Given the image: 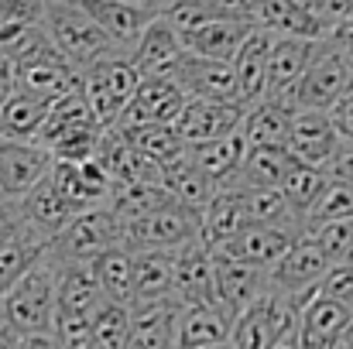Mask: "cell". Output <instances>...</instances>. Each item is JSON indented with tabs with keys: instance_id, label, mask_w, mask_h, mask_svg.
Here are the masks:
<instances>
[{
	"instance_id": "obj_1",
	"label": "cell",
	"mask_w": 353,
	"mask_h": 349,
	"mask_svg": "<svg viewBox=\"0 0 353 349\" xmlns=\"http://www.w3.org/2000/svg\"><path fill=\"white\" fill-rule=\"evenodd\" d=\"M55 274L59 264L45 250L24 267V274L0 295V322L17 336H41L52 332L55 319Z\"/></svg>"
},
{
	"instance_id": "obj_2",
	"label": "cell",
	"mask_w": 353,
	"mask_h": 349,
	"mask_svg": "<svg viewBox=\"0 0 353 349\" xmlns=\"http://www.w3.org/2000/svg\"><path fill=\"white\" fill-rule=\"evenodd\" d=\"M52 48L76 69H90L93 62L100 59H110V55H127L117 41L100 28L93 24L72 0H41V14H38Z\"/></svg>"
},
{
	"instance_id": "obj_3",
	"label": "cell",
	"mask_w": 353,
	"mask_h": 349,
	"mask_svg": "<svg viewBox=\"0 0 353 349\" xmlns=\"http://www.w3.org/2000/svg\"><path fill=\"white\" fill-rule=\"evenodd\" d=\"M353 89V69L347 55L333 45V41H319V52L312 55V62L305 65L302 79L295 83L292 103L295 110H323L330 114L336 107V100H343Z\"/></svg>"
},
{
	"instance_id": "obj_4",
	"label": "cell",
	"mask_w": 353,
	"mask_h": 349,
	"mask_svg": "<svg viewBox=\"0 0 353 349\" xmlns=\"http://www.w3.org/2000/svg\"><path fill=\"white\" fill-rule=\"evenodd\" d=\"M141 76L137 69L127 62V55H110L93 62L90 69L79 72V89L90 103L93 116L100 120V127H110L120 116V110L127 107V100L134 96Z\"/></svg>"
},
{
	"instance_id": "obj_5",
	"label": "cell",
	"mask_w": 353,
	"mask_h": 349,
	"mask_svg": "<svg viewBox=\"0 0 353 349\" xmlns=\"http://www.w3.org/2000/svg\"><path fill=\"white\" fill-rule=\"evenodd\" d=\"M326 267H330V260H326V253L319 250V243H316L309 233H302V236H295V243L268 267V284H271L274 291L288 295V298L302 308V305L316 295V284L323 281Z\"/></svg>"
},
{
	"instance_id": "obj_6",
	"label": "cell",
	"mask_w": 353,
	"mask_h": 349,
	"mask_svg": "<svg viewBox=\"0 0 353 349\" xmlns=\"http://www.w3.org/2000/svg\"><path fill=\"white\" fill-rule=\"evenodd\" d=\"M295 315H299V305L288 295L268 288L257 302H250L243 312L234 315V326H230V339L227 343H230V349H268L271 339Z\"/></svg>"
},
{
	"instance_id": "obj_7",
	"label": "cell",
	"mask_w": 353,
	"mask_h": 349,
	"mask_svg": "<svg viewBox=\"0 0 353 349\" xmlns=\"http://www.w3.org/2000/svg\"><path fill=\"white\" fill-rule=\"evenodd\" d=\"M107 246H117V220L107 206L76 213L48 240V253L59 260H93Z\"/></svg>"
},
{
	"instance_id": "obj_8",
	"label": "cell",
	"mask_w": 353,
	"mask_h": 349,
	"mask_svg": "<svg viewBox=\"0 0 353 349\" xmlns=\"http://www.w3.org/2000/svg\"><path fill=\"white\" fill-rule=\"evenodd\" d=\"M168 79L185 93V100H216V103H240L234 79V65L220 62V59H203L192 52H182V59L175 62V69L168 72Z\"/></svg>"
},
{
	"instance_id": "obj_9",
	"label": "cell",
	"mask_w": 353,
	"mask_h": 349,
	"mask_svg": "<svg viewBox=\"0 0 353 349\" xmlns=\"http://www.w3.org/2000/svg\"><path fill=\"white\" fill-rule=\"evenodd\" d=\"M319 41L323 38H278L274 34L271 52H268V79H264L261 100H274V103H285L295 110V103H292L295 83L302 79L305 65L319 52Z\"/></svg>"
},
{
	"instance_id": "obj_10",
	"label": "cell",
	"mask_w": 353,
	"mask_h": 349,
	"mask_svg": "<svg viewBox=\"0 0 353 349\" xmlns=\"http://www.w3.org/2000/svg\"><path fill=\"white\" fill-rule=\"evenodd\" d=\"M48 182H52V189L59 192V199H62L72 213L107 206L110 178L103 175V168H100L93 158H86V161H59V158H52V165H48Z\"/></svg>"
},
{
	"instance_id": "obj_11",
	"label": "cell",
	"mask_w": 353,
	"mask_h": 349,
	"mask_svg": "<svg viewBox=\"0 0 353 349\" xmlns=\"http://www.w3.org/2000/svg\"><path fill=\"white\" fill-rule=\"evenodd\" d=\"M182 107H185V93L168 76H144L110 127L130 130V127H141V123H172Z\"/></svg>"
},
{
	"instance_id": "obj_12",
	"label": "cell",
	"mask_w": 353,
	"mask_h": 349,
	"mask_svg": "<svg viewBox=\"0 0 353 349\" xmlns=\"http://www.w3.org/2000/svg\"><path fill=\"white\" fill-rule=\"evenodd\" d=\"M268 288H271L268 267H254V264H243V260H234V257L213 250V295L230 315L243 312Z\"/></svg>"
},
{
	"instance_id": "obj_13",
	"label": "cell",
	"mask_w": 353,
	"mask_h": 349,
	"mask_svg": "<svg viewBox=\"0 0 353 349\" xmlns=\"http://www.w3.org/2000/svg\"><path fill=\"white\" fill-rule=\"evenodd\" d=\"M182 38L179 31L158 14L144 24V31L130 41L127 48V62L137 69V76H168L175 69V62L182 59Z\"/></svg>"
},
{
	"instance_id": "obj_14",
	"label": "cell",
	"mask_w": 353,
	"mask_h": 349,
	"mask_svg": "<svg viewBox=\"0 0 353 349\" xmlns=\"http://www.w3.org/2000/svg\"><path fill=\"white\" fill-rule=\"evenodd\" d=\"M295 236H302V233L285 230V226H268V223H243L223 243H216L210 250H220V253L243 260V264H254V267H271L295 243Z\"/></svg>"
},
{
	"instance_id": "obj_15",
	"label": "cell",
	"mask_w": 353,
	"mask_h": 349,
	"mask_svg": "<svg viewBox=\"0 0 353 349\" xmlns=\"http://www.w3.org/2000/svg\"><path fill=\"white\" fill-rule=\"evenodd\" d=\"M234 315L220 302L179 305L175 312V349H206L230 339Z\"/></svg>"
},
{
	"instance_id": "obj_16",
	"label": "cell",
	"mask_w": 353,
	"mask_h": 349,
	"mask_svg": "<svg viewBox=\"0 0 353 349\" xmlns=\"http://www.w3.org/2000/svg\"><path fill=\"white\" fill-rule=\"evenodd\" d=\"M14 72H17V89L34 93V96L48 100V103H52L55 96H65V93L79 89V72H76L52 45L41 48L38 55L17 62Z\"/></svg>"
},
{
	"instance_id": "obj_17",
	"label": "cell",
	"mask_w": 353,
	"mask_h": 349,
	"mask_svg": "<svg viewBox=\"0 0 353 349\" xmlns=\"http://www.w3.org/2000/svg\"><path fill=\"white\" fill-rule=\"evenodd\" d=\"M340 130L333 127L330 114L323 110H295L292 114V127H288V151L295 161H305V165H316L323 168L333 151L340 147Z\"/></svg>"
},
{
	"instance_id": "obj_18",
	"label": "cell",
	"mask_w": 353,
	"mask_h": 349,
	"mask_svg": "<svg viewBox=\"0 0 353 349\" xmlns=\"http://www.w3.org/2000/svg\"><path fill=\"white\" fill-rule=\"evenodd\" d=\"M243 107L236 103H216V100H185V107L172 120V130L179 134V140L189 144H203L213 137H223L240 127Z\"/></svg>"
},
{
	"instance_id": "obj_19",
	"label": "cell",
	"mask_w": 353,
	"mask_h": 349,
	"mask_svg": "<svg viewBox=\"0 0 353 349\" xmlns=\"http://www.w3.org/2000/svg\"><path fill=\"white\" fill-rule=\"evenodd\" d=\"M52 165V154L38 140H7L0 137V192L21 199Z\"/></svg>"
},
{
	"instance_id": "obj_20",
	"label": "cell",
	"mask_w": 353,
	"mask_h": 349,
	"mask_svg": "<svg viewBox=\"0 0 353 349\" xmlns=\"http://www.w3.org/2000/svg\"><path fill=\"white\" fill-rule=\"evenodd\" d=\"M172 298L179 305L216 302V295H213V250L203 240H192V243H185V246L175 250Z\"/></svg>"
},
{
	"instance_id": "obj_21",
	"label": "cell",
	"mask_w": 353,
	"mask_h": 349,
	"mask_svg": "<svg viewBox=\"0 0 353 349\" xmlns=\"http://www.w3.org/2000/svg\"><path fill=\"white\" fill-rule=\"evenodd\" d=\"M274 34L264 28H250V34L240 41V48L234 52L230 65H234V79H236V93L240 103H257L264 96V79H268V52H271Z\"/></svg>"
},
{
	"instance_id": "obj_22",
	"label": "cell",
	"mask_w": 353,
	"mask_h": 349,
	"mask_svg": "<svg viewBox=\"0 0 353 349\" xmlns=\"http://www.w3.org/2000/svg\"><path fill=\"white\" fill-rule=\"evenodd\" d=\"M86 130H103L100 120L93 116L83 89H72L65 96H55L45 110V120H41V130H38V144L45 151H52L59 140L72 137V134H86Z\"/></svg>"
},
{
	"instance_id": "obj_23",
	"label": "cell",
	"mask_w": 353,
	"mask_h": 349,
	"mask_svg": "<svg viewBox=\"0 0 353 349\" xmlns=\"http://www.w3.org/2000/svg\"><path fill=\"white\" fill-rule=\"evenodd\" d=\"M175 312H179L175 298L130 305L127 349H175Z\"/></svg>"
},
{
	"instance_id": "obj_24",
	"label": "cell",
	"mask_w": 353,
	"mask_h": 349,
	"mask_svg": "<svg viewBox=\"0 0 353 349\" xmlns=\"http://www.w3.org/2000/svg\"><path fill=\"white\" fill-rule=\"evenodd\" d=\"M250 28H254V21H247V17H213V21L192 28L189 34H182V48L192 55H203V59L230 62L240 41L250 34Z\"/></svg>"
},
{
	"instance_id": "obj_25",
	"label": "cell",
	"mask_w": 353,
	"mask_h": 349,
	"mask_svg": "<svg viewBox=\"0 0 353 349\" xmlns=\"http://www.w3.org/2000/svg\"><path fill=\"white\" fill-rule=\"evenodd\" d=\"M292 107L274 103V100H257L247 103L240 116V137L247 147H285L288 144V127H292Z\"/></svg>"
},
{
	"instance_id": "obj_26",
	"label": "cell",
	"mask_w": 353,
	"mask_h": 349,
	"mask_svg": "<svg viewBox=\"0 0 353 349\" xmlns=\"http://www.w3.org/2000/svg\"><path fill=\"white\" fill-rule=\"evenodd\" d=\"M295 165L288 147H247L234 175L223 182L240 185V189H281L288 168Z\"/></svg>"
},
{
	"instance_id": "obj_27",
	"label": "cell",
	"mask_w": 353,
	"mask_h": 349,
	"mask_svg": "<svg viewBox=\"0 0 353 349\" xmlns=\"http://www.w3.org/2000/svg\"><path fill=\"white\" fill-rule=\"evenodd\" d=\"M17 206H21V216H24V226H31V230L38 233V236H45V240H52L55 233L62 230L76 213L59 199V192L52 189V182H48V171L17 199Z\"/></svg>"
},
{
	"instance_id": "obj_28",
	"label": "cell",
	"mask_w": 353,
	"mask_h": 349,
	"mask_svg": "<svg viewBox=\"0 0 353 349\" xmlns=\"http://www.w3.org/2000/svg\"><path fill=\"white\" fill-rule=\"evenodd\" d=\"M254 24L278 38H326V24L312 10L288 0H257Z\"/></svg>"
},
{
	"instance_id": "obj_29",
	"label": "cell",
	"mask_w": 353,
	"mask_h": 349,
	"mask_svg": "<svg viewBox=\"0 0 353 349\" xmlns=\"http://www.w3.org/2000/svg\"><path fill=\"white\" fill-rule=\"evenodd\" d=\"M134 257V305L172 298L175 250H130Z\"/></svg>"
},
{
	"instance_id": "obj_30",
	"label": "cell",
	"mask_w": 353,
	"mask_h": 349,
	"mask_svg": "<svg viewBox=\"0 0 353 349\" xmlns=\"http://www.w3.org/2000/svg\"><path fill=\"white\" fill-rule=\"evenodd\" d=\"M72 3H76L93 24H100L123 52L130 48V41H134V38L144 31V24L151 21V14L134 10V7H127V3H120V0H72Z\"/></svg>"
},
{
	"instance_id": "obj_31",
	"label": "cell",
	"mask_w": 353,
	"mask_h": 349,
	"mask_svg": "<svg viewBox=\"0 0 353 349\" xmlns=\"http://www.w3.org/2000/svg\"><path fill=\"white\" fill-rule=\"evenodd\" d=\"M161 189L179 202V206H185L189 213H203L206 209V202H210V195H213V189H216V182H210L185 154L179 158V161H172V165H165L161 168Z\"/></svg>"
},
{
	"instance_id": "obj_32",
	"label": "cell",
	"mask_w": 353,
	"mask_h": 349,
	"mask_svg": "<svg viewBox=\"0 0 353 349\" xmlns=\"http://www.w3.org/2000/svg\"><path fill=\"white\" fill-rule=\"evenodd\" d=\"M93 274L100 284V295L117 305H134V257L127 246H107L93 257Z\"/></svg>"
},
{
	"instance_id": "obj_33",
	"label": "cell",
	"mask_w": 353,
	"mask_h": 349,
	"mask_svg": "<svg viewBox=\"0 0 353 349\" xmlns=\"http://www.w3.org/2000/svg\"><path fill=\"white\" fill-rule=\"evenodd\" d=\"M247 144L240 137V130H230L223 137H213V140H203V144H189L185 147V158L210 178V182H223L227 175H234L240 158H243Z\"/></svg>"
},
{
	"instance_id": "obj_34",
	"label": "cell",
	"mask_w": 353,
	"mask_h": 349,
	"mask_svg": "<svg viewBox=\"0 0 353 349\" xmlns=\"http://www.w3.org/2000/svg\"><path fill=\"white\" fill-rule=\"evenodd\" d=\"M240 209H243V223H268V226L305 233L302 216L288 206L281 189H240Z\"/></svg>"
},
{
	"instance_id": "obj_35",
	"label": "cell",
	"mask_w": 353,
	"mask_h": 349,
	"mask_svg": "<svg viewBox=\"0 0 353 349\" xmlns=\"http://www.w3.org/2000/svg\"><path fill=\"white\" fill-rule=\"evenodd\" d=\"M48 110V100L14 89L3 103H0V137L7 140H38L41 120Z\"/></svg>"
},
{
	"instance_id": "obj_36",
	"label": "cell",
	"mask_w": 353,
	"mask_h": 349,
	"mask_svg": "<svg viewBox=\"0 0 353 349\" xmlns=\"http://www.w3.org/2000/svg\"><path fill=\"white\" fill-rule=\"evenodd\" d=\"M353 308L340 298H326V295H312L302 308H299V326L305 339H326L336 343V336L343 332V326L350 322Z\"/></svg>"
},
{
	"instance_id": "obj_37",
	"label": "cell",
	"mask_w": 353,
	"mask_h": 349,
	"mask_svg": "<svg viewBox=\"0 0 353 349\" xmlns=\"http://www.w3.org/2000/svg\"><path fill=\"white\" fill-rule=\"evenodd\" d=\"M134 151H141L144 158H151L158 168L179 161L185 154V144L179 140V134L172 130V123H141V127H130V130H120Z\"/></svg>"
},
{
	"instance_id": "obj_38",
	"label": "cell",
	"mask_w": 353,
	"mask_h": 349,
	"mask_svg": "<svg viewBox=\"0 0 353 349\" xmlns=\"http://www.w3.org/2000/svg\"><path fill=\"white\" fill-rule=\"evenodd\" d=\"M45 243H48V240L38 236L31 226H21L10 240L0 243V295L24 274V267L45 250Z\"/></svg>"
},
{
	"instance_id": "obj_39",
	"label": "cell",
	"mask_w": 353,
	"mask_h": 349,
	"mask_svg": "<svg viewBox=\"0 0 353 349\" xmlns=\"http://www.w3.org/2000/svg\"><path fill=\"white\" fill-rule=\"evenodd\" d=\"M127 332H130V308L103 298L90 322V349H127Z\"/></svg>"
},
{
	"instance_id": "obj_40",
	"label": "cell",
	"mask_w": 353,
	"mask_h": 349,
	"mask_svg": "<svg viewBox=\"0 0 353 349\" xmlns=\"http://www.w3.org/2000/svg\"><path fill=\"white\" fill-rule=\"evenodd\" d=\"M323 185H326V171H323V168L305 165V161H295V165L288 168V175H285V182H281V192H285L288 206L302 216V223H305V213L312 209V202L319 199Z\"/></svg>"
},
{
	"instance_id": "obj_41",
	"label": "cell",
	"mask_w": 353,
	"mask_h": 349,
	"mask_svg": "<svg viewBox=\"0 0 353 349\" xmlns=\"http://www.w3.org/2000/svg\"><path fill=\"white\" fill-rule=\"evenodd\" d=\"M326 220H353V182L326 178L319 199L305 213V230L316 223H326Z\"/></svg>"
},
{
	"instance_id": "obj_42",
	"label": "cell",
	"mask_w": 353,
	"mask_h": 349,
	"mask_svg": "<svg viewBox=\"0 0 353 349\" xmlns=\"http://www.w3.org/2000/svg\"><path fill=\"white\" fill-rule=\"evenodd\" d=\"M305 233L319 243V250L326 253L330 264H340V260L353 257V220H326V223L309 226Z\"/></svg>"
},
{
	"instance_id": "obj_43",
	"label": "cell",
	"mask_w": 353,
	"mask_h": 349,
	"mask_svg": "<svg viewBox=\"0 0 353 349\" xmlns=\"http://www.w3.org/2000/svg\"><path fill=\"white\" fill-rule=\"evenodd\" d=\"M316 295H326V298H340L350 305L353 298V264L350 260H340V264H330L323 281L316 284Z\"/></svg>"
},
{
	"instance_id": "obj_44",
	"label": "cell",
	"mask_w": 353,
	"mask_h": 349,
	"mask_svg": "<svg viewBox=\"0 0 353 349\" xmlns=\"http://www.w3.org/2000/svg\"><path fill=\"white\" fill-rule=\"evenodd\" d=\"M326 178H340V182H353V140H340V147L333 151V158L323 165Z\"/></svg>"
},
{
	"instance_id": "obj_45",
	"label": "cell",
	"mask_w": 353,
	"mask_h": 349,
	"mask_svg": "<svg viewBox=\"0 0 353 349\" xmlns=\"http://www.w3.org/2000/svg\"><path fill=\"white\" fill-rule=\"evenodd\" d=\"M21 226H24V216H21L17 199H10V195H3V192H0V243H3V240H10Z\"/></svg>"
},
{
	"instance_id": "obj_46",
	"label": "cell",
	"mask_w": 353,
	"mask_h": 349,
	"mask_svg": "<svg viewBox=\"0 0 353 349\" xmlns=\"http://www.w3.org/2000/svg\"><path fill=\"white\" fill-rule=\"evenodd\" d=\"M330 120H333V127L340 130L343 140H353V89L343 100H336V107L330 110Z\"/></svg>"
},
{
	"instance_id": "obj_47",
	"label": "cell",
	"mask_w": 353,
	"mask_h": 349,
	"mask_svg": "<svg viewBox=\"0 0 353 349\" xmlns=\"http://www.w3.org/2000/svg\"><path fill=\"white\" fill-rule=\"evenodd\" d=\"M302 346H305V343H302V326H299V315H295V319L271 339L268 349H302Z\"/></svg>"
},
{
	"instance_id": "obj_48",
	"label": "cell",
	"mask_w": 353,
	"mask_h": 349,
	"mask_svg": "<svg viewBox=\"0 0 353 349\" xmlns=\"http://www.w3.org/2000/svg\"><path fill=\"white\" fill-rule=\"evenodd\" d=\"M17 89V72H14V62L7 55H0V103Z\"/></svg>"
},
{
	"instance_id": "obj_49",
	"label": "cell",
	"mask_w": 353,
	"mask_h": 349,
	"mask_svg": "<svg viewBox=\"0 0 353 349\" xmlns=\"http://www.w3.org/2000/svg\"><path fill=\"white\" fill-rule=\"evenodd\" d=\"M120 3H127V7H134V10H144V14H151V17H158L172 0H120Z\"/></svg>"
},
{
	"instance_id": "obj_50",
	"label": "cell",
	"mask_w": 353,
	"mask_h": 349,
	"mask_svg": "<svg viewBox=\"0 0 353 349\" xmlns=\"http://www.w3.org/2000/svg\"><path fill=\"white\" fill-rule=\"evenodd\" d=\"M0 349H21V336L10 332L3 322H0Z\"/></svg>"
},
{
	"instance_id": "obj_51",
	"label": "cell",
	"mask_w": 353,
	"mask_h": 349,
	"mask_svg": "<svg viewBox=\"0 0 353 349\" xmlns=\"http://www.w3.org/2000/svg\"><path fill=\"white\" fill-rule=\"evenodd\" d=\"M336 349H353V315H350V322L343 326V332L336 336Z\"/></svg>"
},
{
	"instance_id": "obj_52",
	"label": "cell",
	"mask_w": 353,
	"mask_h": 349,
	"mask_svg": "<svg viewBox=\"0 0 353 349\" xmlns=\"http://www.w3.org/2000/svg\"><path fill=\"white\" fill-rule=\"evenodd\" d=\"M288 3H299V7H305V10L316 14V0H288Z\"/></svg>"
},
{
	"instance_id": "obj_53",
	"label": "cell",
	"mask_w": 353,
	"mask_h": 349,
	"mask_svg": "<svg viewBox=\"0 0 353 349\" xmlns=\"http://www.w3.org/2000/svg\"><path fill=\"white\" fill-rule=\"evenodd\" d=\"M206 349H230V343H220V346H206Z\"/></svg>"
},
{
	"instance_id": "obj_54",
	"label": "cell",
	"mask_w": 353,
	"mask_h": 349,
	"mask_svg": "<svg viewBox=\"0 0 353 349\" xmlns=\"http://www.w3.org/2000/svg\"><path fill=\"white\" fill-rule=\"evenodd\" d=\"M347 55V62H350V69H353V52H343Z\"/></svg>"
},
{
	"instance_id": "obj_55",
	"label": "cell",
	"mask_w": 353,
	"mask_h": 349,
	"mask_svg": "<svg viewBox=\"0 0 353 349\" xmlns=\"http://www.w3.org/2000/svg\"><path fill=\"white\" fill-rule=\"evenodd\" d=\"M350 308H353V298H350Z\"/></svg>"
}]
</instances>
